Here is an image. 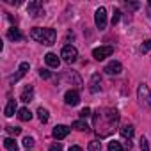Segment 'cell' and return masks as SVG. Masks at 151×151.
Returning a JSON list of instances; mask_svg holds the SVG:
<instances>
[{"label":"cell","mask_w":151,"mask_h":151,"mask_svg":"<svg viewBox=\"0 0 151 151\" xmlns=\"http://www.w3.org/2000/svg\"><path fill=\"white\" fill-rule=\"evenodd\" d=\"M117 123H119V112L114 110V109H98L94 114H93V124H94V132L96 135L101 139V137H109L116 128H117Z\"/></svg>","instance_id":"cell-1"},{"label":"cell","mask_w":151,"mask_h":151,"mask_svg":"<svg viewBox=\"0 0 151 151\" xmlns=\"http://www.w3.org/2000/svg\"><path fill=\"white\" fill-rule=\"evenodd\" d=\"M30 37H32L34 41L41 43V45L50 46V45L55 43V39H57V32H55V29H41V27H36V29L30 30Z\"/></svg>","instance_id":"cell-2"},{"label":"cell","mask_w":151,"mask_h":151,"mask_svg":"<svg viewBox=\"0 0 151 151\" xmlns=\"http://www.w3.org/2000/svg\"><path fill=\"white\" fill-rule=\"evenodd\" d=\"M137 96H139L140 105H142L146 110L151 112V93H149V87H147L146 84H140V86H139V89H137Z\"/></svg>","instance_id":"cell-3"},{"label":"cell","mask_w":151,"mask_h":151,"mask_svg":"<svg viewBox=\"0 0 151 151\" xmlns=\"http://www.w3.org/2000/svg\"><path fill=\"white\" fill-rule=\"evenodd\" d=\"M60 57H62V60H64V62L73 64L75 60H77V57H78V52H77V48H75V46L66 45V46L62 48V52H60Z\"/></svg>","instance_id":"cell-4"},{"label":"cell","mask_w":151,"mask_h":151,"mask_svg":"<svg viewBox=\"0 0 151 151\" xmlns=\"http://www.w3.org/2000/svg\"><path fill=\"white\" fill-rule=\"evenodd\" d=\"M94 23L100 30H103L107 27V9L105 7H98L96 14H94Z\"/></svg>","instance_id":"cell-5"},{"label":"cell","mask_w":151,"mask_h":151,"mask_svg":"<svg viewBox=\"0 0 151 151\" xmlns=\"http://www.w3.org/2000/svg\"><path fill=\"white\" fill-rule=\"evenodd\" d=\"M112 53H114V48L112 46H100V48H94L93 50V57L96 60H103V59L110 57Z\"/></svg>","instance_id":"cell-6"},{"label":"cell","mask_w":151,"mask_h":151,"mask_svg":"<svg viewBox=\"0 0 151 151\" xmlns=\"http://www.w3.org/2000/svg\"><path fill=\"white\" fill-rule=\"evenodd\" d=\"M64 101H66V105H71V107H75V105H78V103H80V94H78L77 91L69 89V91L64 94Z\"/></svg>","instance_id":"cell-7"},{"label":"cell","mask_w":151,"mask_h":151,"mask_svg":"<svg viewBox=\"0 0 151 151\" xmlns=\"http://www.w3.org/2000/svg\"><path fill=\"white\" fill-rule=\"evenodd\" d=\"M29 14L37 18V16H43L45 14V9H43V4L41 2H30L29 4Z\"/></svg>","instance_id":"cell-8"},{"label":"cell","mask_w":151,"mask_h":151,"mask_svg":"<svg viewBox=\"0 0 151 151\" xmlns=\"http://www.w3.org/2000/svg\"><path fill=\"white\" fill-rule=\"evenodd\" d=\"M107 75H119L121 71H123V66H121V62H117V60H112V62H109L107 66H105V69H103Z\"/></svg>","instance_id":"cell-9"},{"label":"cell","mask_w":151,"mask_h":151,"mask_svg":"<svg viewBox=\"0 0 151 151\" xmlns=\"http://www.w3.org/2000/svg\"><path fill=\"white\" fill-rule=\"evenodd\" d=\"M68 133H69V128H68V126H64V124H57V126L53 128V137H55L57 140L66 139V137H68Z\"/></svg>","instance_id":"cell-10"},{"label":"cell","mask_w":151,"mask_h":151,"mask_svg":"<svg viewBox=\"0 0 151 151\" xmlns=\"http://www.w3.org/2000/svg\"><path fill=\"white\" fill-rule=\"evenodd\" d=\"M100 89H101V78H100L98 73H94L91 77V82H89V91L91 93H98Z\"/></svg>","instance_id":"cell-11"},{"label":"cell","mask_w":151,"mask_h":151,"mask_svg":"<svg viewBox=\"0 0 151 151\" xmlns=\"http://www.w3.org/2000/svg\"><path fill=\"white\" fill-rule=\"evenodd\" d=\"M32 98H34V87H32V86H27V87L22 91L20 100L25 101V103H29V101H32Z\"/></svg>","instance_id":"cell-12"},{"label":"cell","mask_w":151,"mask_h":151,"mask_svg":"<svg viewBox=\"0 0 151 151\" xmlns=\"http://www.w3.org/2000/svg\"><path fill=\"white\" fill-rule=\"evenodd\" d=\"M29 69H30V64H29V62H22V64H20V69H18V75L11 77V82H18V80L23 77V75L29 71Z\"/></svg>","instance_id":"cell-13"},{"label":"cell","mask_w":151,"mask_h":151,"mask_svg":"<svg viewBox=\"0 0 151 151\" xmlns=\"http://www.w3.org/2000/svg\"><path fill=\"white\" fill-rule=\"evenodd\" d=\"M45 60H46V64H48L50 68H59V64H60V59H59L55 53H52V52L45 55Z\"/></svg>","instance_id":"cell-14"},{"label":"cell","mask_w":151,"mask_h":151,"mask_svg":"<svg viewBox=\"0 0 151 151\" xmlns=\"http://www.w3.org/2000/svg\"><path fill=\"white\" fill-rule=\"evenodd\" d=\"M7 37H9L11 41H22V39H23V34L20 32V29L11 27V29L7 30Z\"/></svg>","instance_id":"cell-15"},{"label":"cell","mask_w":151,"mask_h":151,"mask_svg":"<svg viewBox=\"0 0 151 151\" xmlns=\"http://www.w3.org/2000/svg\"><path fill=\"white\" fill-rule=\"evenodd\" d=\"M119 132H121V135H123L124 139L130 140V139L133 137V132H135V130H133V124H124V126H121Z\"/></svg>","instance_id":"cell-16"},{"label":"cell","mask_w":151,"mask_h":151,"mask_svg":"<svg viewBox=\"0 0 151 151\" xmlns=\"http://www.w3.org/2000/svg\"><path fill=\"white\" fill-rule=\"evenodd\" d=\"M14 112H16V100H9V103H7L4 114H6V117H13Z\"/></svg>","instance_id":"cell-17"},{"label":"cell","mask_w":151,"mask_h":151,"mask_svg":"<svg viewBox=\"0 0 151 151\" xmlns=\"http://www.w3.org/2000/svg\"><path fill=\"white\" fill-rule=\"evenodd\" d=\"M18 117H20V121H30L32 119V112L27 107H23V109L18 110Z\"/></svg>","instance_id":"cell-18"},{"label":"cell","mask_w":151,"mask_h":151,"mask_svg":"<svg viewBox=\"0 0 151 151\" xmlns=\"http://www.w3.org/2000/svg\"><path fill=\"white\" fill-rule=\"evenodd\" d=\"M4 146H6V149H7V151H18V144H16V140H14V139H11V137L4 139Z\"/></svg>","instance_id":"cell-19"},{"label":"cell","mask_w":151,"mask_h":151,"mask_svg":"<svg viewBox=\"0 0 151 151\" xmlns=\"http://www.w3.org/2000/svg\"><path fill=\"white\" fill-rule=\"evenodd\" d=\"M73 128H75V130H78V132H84V130L87 132V130H89V126H87V123H86L84 119L75 121V123H73Z\"/></svg>","instance_id":"cell-20"},{"label":"cell","mask_w":151,"mask_h":151,"mask_svg":"<svg viewBox=\"0 0 151 151\" xmlns=\"http://www.w3.org/2000/svg\"><path fill=\"white\" fill-rule=\"evenodd\" d=\"M37 117H39V121L41 123H48V119H50V116H48V110L46 109H37Z\"/></svg>","instance_id":"cell-21"},{"label":"cell","mask_w":151,"mask_h":151,"mask_svg":"<svg viewBox=\"0 0 151 151\" xmlns=\"http://www.w3.org/2000/svg\"><path fill=\"white\" fill-rule=\"evenodd\" d=\"M109 151H123V146L117 140H112V142H109Z\"/></svg>","instance_id":"cell-22"},{"label":"cell","mask_w":151,"mask_h":151,"mask_svg":"<svg viewBox=\"0 0 151 151\" xmlns=\"http://www.w3.org/2000/svg\"><path fill=\"white\" fill-rule=\"evenodd\" d=\"M101 149V142L100 140H91L89 142V151H100Z\"/></svg>","instance_id":"cell-23"},{"label":"cell","mask_w":151,"mask_h":151,"mask_svg":"<svg viewBox=\"0 0 151 151\" xmlns=\"http://www.w3.org/2000/svg\"><path fill=\"white\" fill-rule=\"evenodd\" d=\"M151 50V39H146L144 43H142V46H140V52L142 53H147Z\"/></svg>","instance_id":"cell-24"},{"label":"cell","mask_w":151,"mask_h":151,"mask_svg":"<svg viewBox=\"0 0 151 151\" xmlns=\"http://www.w3.org/2000/svg\"><path fill=\"white\" fill-rule=\"evenodd\" d=\"M6 130H7L11 135H20V133H22V128H18V126H6Z\"/></svg>","instance_id":"cell-25"},{"label":"cell","mask_w":151,"mask_h":151,"mask_svg":"<svg viewBox=\"0 0 151 151\" xmlns=\"http://www.w3.org/2000/svg\"><path fill=\"white\" fill-rule=\"evenodd\" d=\"M119 18H121V11H119V9H114V14H112V25H116V23L119 22Z\"/></svg>","instance_id":"cell-26"},{"label":"cell","mask_w":151,"mask_h":151,"mask_svg":"<svg viewBox=\"0 0 151 151\" xmlns=\"http://www.w3.org/2000/svg\"><path fill=\"white\" fill-rule=\"evenodd\" d=\"M34 144H36V142H34V139H32V137H25V139H23V146H25L27 149H29V147H32Z\"/></svg>","instance_id":"cell-27"},{"label":"cell","mask_w":151,"mask_h":151,"mask_svg":"<svg viewBox=\"0 0 151 151\" xmlns=\"http://www.w3.org/2000/svg\"><path fill=\"white\" fill-rule=\"evenodd\" d=\"M140 149H142V151H149V142H147L146 137L140 139Z\"/></svg>","instance_id":"cell-28"},{"label":"cell","mask_w":151,"mask_h":151,"mask_svg":"<svg viewBox=\"0 0 151 151\" xmlns=\"http://www.w3.org/2000/svg\"><path fill=\"white\" fill-rule=\"evenodd\" d=\"M39 77H41V78H50L52 73H50L48 69H43V68H41V69H39Z\"/></svg>","instance_id":"cell-29"},{"label":"cell","mask_w":151,"mask_h":151,"mask_svg":"<svg viewBox=\"0 0 151 151\" xmlns=\"http://www.w3.org/2000/svg\"><path fill=\"white\" fill-rule=\"evenodd\" d=\"M89 116H91V109H87V107H86V109H82V110H80V117H82V119H86V117H89Z\"/></svg>","instance_id":"cell-30"},{"label":"cell","mask_w":151,"mask_h":151,"mask_svg":"<svg viewBox=\"0 0 151 151\" xmlns=\"http://www.w3.org/2000/svg\"><path fill=\"white\" fill-rule=\"evenodd\" d=\"M50 151H62V144H60V142L52 144V146H50Z\"/></svg>","instance_id":"cell-31"},{"label":"cell","mask_w":151,"mask_h":151,"mask_svg":"<svg viewBox=\"0 0 151 151\" xmlns=\"http://www.w3.org/2000/svg\"><path fill=\"white\" fill-rule=\"evenodd\" d=\"M124 7L130 9V11H135V9L139 7V4H128V2H124Z\"/></svg>","instance_id":"cell-32"},{"label":"cell","mask_w":151,"mask_h":151,"mask_svg":"<svg viewBox=\"0 0 151 151\" xmlns=\"http://www.w3.org/2000/svg\"><path fill=\"white\" fill-rule=\"evenodd\" d=\"M69 151H82V147H80V146H71Z\"/></svg>","instance_id":"cell-33"},{"label":"cell","mask_w":151,"mask_h":151,"mask_svg":"<svg viewBox=\"0 0 151 151\" xmlns=\"http://www.w3.org/2000/svg\"><path fill=\"white\" fill-rule=\"evenodd\" d=\"M147 13H149V16H151V9H149V11H147Z\"/></svg>","instance_id":"cell-34"},{"label":"cell","mask_w":151,"mask_h":151,"mask_svg":"<svg viewBox=\"0 0 151 151\" xmlns=\"http://www.w3.org/2000/svg\"><path fill=\"white\" fill-rule=\"evenodd\" d=\"M149 6H151V0H149Z\"/></svg>","instance_id":"cell-35"}]
</instances>
